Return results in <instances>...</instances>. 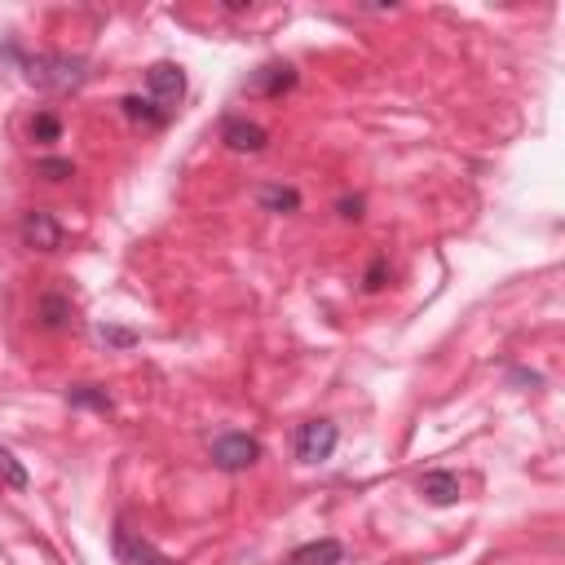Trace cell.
<instances>
[{
    "label": "cell",
    "instance_id": "cell-8",
    "mask_svg": "<svg viewBox=\"0 0 565 565\" xmlns=\"http://www.w3.org/2000/svg\"><path fill=\"white\" fill-rule=\"evenodd\" d=\"M252 93H265V98H283L287 89H296V67L292 62H270V67H261L257 76L248 80Z\"/></svg>",
    "mask_w": 565,
    "mask_h": 565
},
{
    "label": "cell",
    "instance_id": "cell-11",
    "mask_svg": "<svg viewBox=\"0 0 565 565\" xmlns=\"http://www.w3.org/2000/svg\"><path fill=\"white\" fill-rule=\"evenodd\" d=\"M340 557H345L340 539L323 535V539H309V543H301V548H292L287 565H340Z\"/></svg>",
    "mask_w": 565,
    "mask_h": 565
},
{
    "label": "cell",
    "instance_id": "cell-1",
    "mask_svg": "<svg viewBox=\"0 0 565 565\" xmlns=\"http://www.w3.org/2000/svg\"><path fill=\"white\" fill-rule=\"evenodd\" d=\"M89 80V62L71 58V53H36L27 58V84L45 93H76Z\"/></svg>",
    "mask_w": 565,
    "mask_h": 565
},
{
    "label": "cell",
    "instance_id": "cell-14",
    "mask_svg": "<svg viewBox=\"0 0 565 565\" xmlns=\"http://www.w3.org/2000/svg\"><path fill=\"white\" fill-rule=\"evenodd\" d=\"M257 204L265 212H301V195H296V186H265L261 195H257Z\"/></svg>",
    "mask_w": 565,
    "mask_h": 565
},
{
    "label": "cell",
    "instance_id": "cell-6",
    "mask_svg": "<svg viewBox=\"0 0 565 565\" xmlns=\"http://www.w3.org/2000/svg\"><path fill=\"white\" fill-rule=\"evenodd\" d=\"M146 89H151V102H159L164 111H177V102L186 98V71L177 62H155L146 71Z\"/></svg>",
    "mask_w": 565,
    "mask_h": 565
},
{
    "label": "cell",
    "instance_id": "cell-20",
    "mask_svg": "<svg viewBox=\"0 0 565 565\" xmlns=\"http://www.w3.org/2000/svg\"><path fill=\"white\" fill-rule=\"evenodd\" d=\"M102 340H111V345H133L129 332H115V327H102Z\"/></svg>",
    "mask_w": 565,
    "mask_h": 565
},
{
    "label": "cell",
    "instance_id": "cell-19",
    "mask_svg": "<svg viewBox=\"0 0 565 565\" xmlns=\"http://www.w3.org/2000/svg\"><path fill=\"white\" fill-rule=\"evenodd\" d=\"M340 217L345 221H358L362 217V199L354 195V199H340Z\"/></svg>",
    "mask_w": 565,
    "mask_h": 565
},
{
    "label": "cell",
    "instance_id": "cell-17",
    "mask_svg": "<svg viewBox=\"0 0 565 565\" xmlns=\"http://www.w3.org/2000/svg\"><path fill=\"white\" fill-rule=\"evenodd\" d=\"M36 177H45V181H53V186H58V181H71V177H76V164H71V159H40V164H36Z\"/></svg>",
    "mask_w": 565,
    "mask_h": 565
},
{
    "label": "cell",
    "instance_id": "cell-15",
    "mask_svg": "<svg viewBox=\"0 0 565 565\" xmlns=\"http://www.w3.org/2000/svg\"><path fill=\"white\" fill-rule=\"evenodd\" d=\"M67 402L71 407H89V411H111V398H106V389H98V385H71L67 389Z\"/></svg>",
    "mask_w": 565,
    "mask_h": 565
},
{
    "label": "cell",
    "instance_id": "cell-9",
    "mask_svg": "<svg viewBox=\"0 0 565 565\" xmlns=\"http://www.w3.org/2000/svg\"><path fill=\"white\" fill-rule=\"evenodd\" d=\"M36 318H40V327H49V332H67V327L76 323V305H71V296H62V292H45L36 301Z\"/></svg>",
    "mask_w": 565,
    "mask_h": 565
},
{
    "label": "cell",
    "instance_id": "cell-2",
    "mask_svg": "<svg viewBox=\"0 0 565 565\" xmlns=\"http://www.w3.org/2000/svg\"><path fill=\"white\" fill-rule=\"evenodd\" d=\"M336 442H340V429L332 420H305L301 429H296V460L327 464L336 455Z\"/></svg>",
    "mask_w": 565,
    "mask_h": 565
},
{
    "label": "cell",
    "instance_id": "cell-5",
    "mask_svg": "<svg viewBox=\"0 0 565 565\" xmlns=\"http://www.w3.org/2000/svg\"><path fill=\"white\" fill-rule=\"evenodd\" d=\"M111 548H115V561H120V565H177L173 557H164V552H159L151 539L133 535L129 526H115Z\"/></svg>",
    "mask_w": 565,
    "mask_h": 565
},
{
    "label": "cell",
    "instance_id": "cell-10",
    "mask_svg": "<svg viewBox=\"0 0 565 565\" xmlns=\"http://www.w3.org/2000/svg\"><path fill=\"white\" fill-rule=\"evenodd\" d=\"M420 495L429 499L433 508H451V504H460V477L446 473V468H437V473H424V477H420Z\"/></svg>",
    "mask_w": 565,
    "mask_h": 565
},
{
    "label": "cell",
    "instance_id": "cell-12",
    "mask_svg": "<svg viewBox=\"0 0 565 565\" xmlns=\"http://www.w3.org/2000/svg\"><path fill=\"white\" fill-rule=\"evenodd\" d=\"M120 111L129 115L133 124H142V129H164L168 120H173V111H164L159 102L142 98V93H129V98H120Z\"/></svg>",
    "mask_w": 565,
    "mask_h": 565
},
{
    "label": "cell",
    "instance_id": "cell-18",
    "mask_svg": "<svg viewBox=\"0 0 565 565\" xmlns=\"http://www.w3.org/2000/svg\"><path fill=\"white\" fill-rule=\"evenodd\" d=\"M385 279H389V261L376 257V261H371V270H367V279H362V287H367V292H380Z\"/></svg>",
    "mask_w": 565,
    "mask_h": 565
},
{
    "label": "cell",
    "instance_id": "cell-16",
    "mask_svg": "<svg viewBox=\"0 0 565 565\" xmlns=\"http://www.w3.org/2000/svg\"><path fill=\"white\" fill-rule=\"evenodd\" d=\"M27 468L14 460V451L9 446H0V486H9V490H27Z\"/></svg>",
    "mask_w": 565,
    "mask_h": 565
},
{
    "label": "cell",
    "instance_id": "cell-7",
    "mask_svg": "<svg viewBox=\"0 0 565 565\" xmlns=\"http://www.w3.org/2000/svg\"><path fill=\"white\" fill-rule=\"evenodd\" d=\"M221 142H226L230 151H239V155H257V151H265L270 133H265L261 124L243 120V115H230V120L221 124Z\"/></svg>",
    "mask_w": 565,
    "mask_h": 565
},
{
    "label": "cell",
    "instance_id": "cell-4",
    "mask_svg": "<svg viewBox=\"0 0 565 565\" xmlns=\"http://www.w3.org/2000/svg\"><path fill=\"white\" fill-rule=\"evenodd\" d=\"M18 239H23V248H31V252H58L62 248V226H58L53 212L31 208V212H23V221H18Z\"/></svg>",
    "mask_w": 565,
    "mask_h": 565
},
{
    "label": "cell",
    "instance_id": "cell-13",
    "mask_svg": "<svg viewBox=\"0 0 565 565\" xmlns=\"http://www.w3.org/2000/svg\"><path fill=\"white\" fill-rule=\"evenodd\" d=\"M27 142L31 146H53V142H62V120L53 111H36L27 120Z\"/></svg>",
    "mask_w": 565,
    "mask_h": 565
},
{
    "label": "cell",
    "instance_id": "cell-3",
    "mask_svg": "<svg viewBox=\"0 0 565 565\" xmlns=\"http://www.w3.org/2000/svg\"><path fill=\"white\" fill-rule=\"evenodd\" d=\"M261 460V442L248 433H221L217 442H212V464L221 468V473H243V468H252Z\"/></svg>",
    "mask_w": 565,
    "mask_h": 565
}]
</instances>
